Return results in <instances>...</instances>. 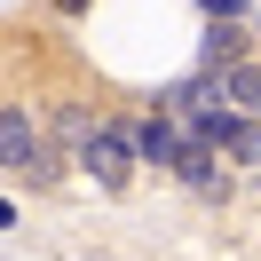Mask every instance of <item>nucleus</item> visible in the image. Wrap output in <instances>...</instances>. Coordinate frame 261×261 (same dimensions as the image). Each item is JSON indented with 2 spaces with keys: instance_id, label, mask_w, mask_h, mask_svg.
Instances as JSON below:
<instances>
[{
  "instance_id": "7",
  "label": "nucleus",
  "mask_w": 261,
  "mask_h": 261,
  "mask_svg": "<svg viewBox=\"0 0 261 261\" xmlns=\"http://www.w3.org/2000/svg\"><path fill=\"white\" fill-rule=\"evenodd\" d=\"M56 135H64V143H95V119L87 111H56Z\"/></svg>"
},
{
  "instance_id": "8",
  "label": "nucleus",
  "mask_w": 261,
  "mask_h": 261,
  "mask_svg": "<svg viewBox=\"0 0 261 261\" xmlns=\"http://www.w3.org/2000/svg\"><path fill=\"white\" fill-rule=\"evenodd\" d=\"M206 8H214V16H245V0H206Z\"/></svg>"
},
{
  "instance_id": "3",
  "label": "nucleus",
  "mask_w": 261,
  "mask_h": 261,
  "mask_svg": "<svg viewBox=\"0 0 261 261\" xmlns=\"http://www.w3.org/2000/svg\"><path fill=\"white\" fill-rule=\"evenodd\" d=\"M174 174L190 182L198 198H222V190H229V174H222V150H214V143H182V166H174Z\"/></svg>"
},
{
  "instance_id": "4",
  "label": "nucleus",
  "mask_w": 261,
  "mask_h": 261,
  "mask_svg": "<svg viewBox=\"0 0 261 261\" xmlns=\"http://www.w3.org/2000/svg\"><path fill=\"white\" fill-rule=\"evenodd\" d=\"M135 159H143V166H182V127H174V119H143V127H135Z\"/></svg>"
},
{
  "instance_id": "1",
  "label": "nucleus",
  "mask_w": 261,
  "mask_h": 261,
  "mask_svg": "<svg viewBox=\"0 0 261 261\" xmlns=\"http://www.w3.org/2000/svg\"><path fill=\"white\" fill-rule=\"evenodd\" d=\"M87 174H95L103 190H127V174H135V135H127V127H95V143H87Z\"/></svg>"
},
{
  "instance_id": "6",
  "label": "nucleus",
  "mask_w": 261,
  "mask_h": 261,
  "mask_svg": "<svg viewBox=\"0 0 261 261\" xmlns=\"http://www.w3.org/2000/svg\"><path fill=\"white\" fill-rule=\"evenodd\" d=\"M222 150H229V159H238V166H261V127H253V119H238Z\"/></svg>"
},
{
  "instance_id": "2",
  "label": "nucleus",
  "mask_w": 261,
  "mask_h": 261,
  "mask_svg": "<svg viewBox=\"0 0 261 261\" xmlns=\"http://www.w3.org/2000/svg\"><path fill=\"white\" fill-rule=\"evenodd\" d=\"M40 159H48V143H40L32 111H16V103H0V166H16V174H32Z\"/></svg>"
},
{
  "instance_id": "5",
  "label": "nucleus",
  "mask_w": 261,
  "mask_h": 261,
  "mask_svg": "<svg viewBox=\"0 0 261 261\" xmlns=\"http://www.w3.org/2000/svg\"><path fill=\"white\" fill-rule=\"evenodd\" d=\"M222 95L238 103L245 119H261V64H238V71H222Z\"/></svg>"
}]
</instances>
